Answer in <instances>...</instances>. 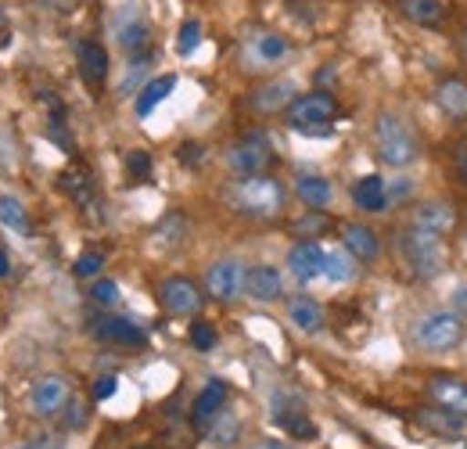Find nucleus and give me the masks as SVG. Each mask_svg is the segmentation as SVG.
I'll use <instances>...</instances> for the list:
<instances>
[{
  "mask_svg": "<svg viewBox=\"0 0 467 449\" xmlns=\"http://www.w3.org/2000/svg\"><path fill=\"white\" fill-rule=\"evenodd\" d=\"M288 270L295 274L298 284H309L324 277V248L317 241H298L288 252Z\"/></svg>",
  "mask_w": 467,
  "mask_h": 449,
  "instance_id": "17",
  "label": "nucleus"
},
{
  "mask_svg": "<svg viewBox=\"0 0 467 449\" xmlns=\"http://www.w3.org/2000/svg\"><path fill=\"white\" fill-rule=\"evenodd\" d=\"M187 234V220L183 216H166L159 230H155V241H162V245H176L180 237Z\"/></svg>",
  "mask_w": 467,
  "mask_h": 449,
  "instance_id": "34",
  "label": "nucleus"
},
{
  "mask_svg": "<svg viewBox=\"0 0 467 449\" xmlns=\"http://www.w3.org/2000/svg\"><path fill=\"white\" fill-rule=\"evenodd\" d=\"M244 277H248V266L241 259H220L205 270V291L220 302H234L237 295H244Z\"/></svg>",
  "mask_w": 467,
  "mask_h": 449,
  "instance_id": "8",
  "label": "nucleus"
},
{
  "mask_svg": "<svg viewBox=\"0 0 467 449\" xmlns=\"http://www.w3.org/2000/svg\"><path fill=\"white\" fill-rule=\"evenodd\" d=\"M335 119H338V101L324 90L295 98L292 109H288V126L298 133H327Z\"/></svg>",
  "mask_w": 467,
  "mask_h": 449,
  "instance_id": "6",
  "label": "nucleus"
},
{
  "mask_svg": "<svg viewBox=\"0 0 467 449\" xmlns=\"http://www.w3.org/2000/svg\"><path fill=\"white\" fill-rule=\"evenodd\" d=\"M116 44L126 51V55H148V44H151V29H148V22L133 11V7H126L122 15L116 18Z\"/></svg>",
  "mask_w": 467,
  "mask_h": 449,
  "instance_id": "13",
  "label": "nucleus"
},
{
  "mask_svg": "<svg viewBox=\"0 0 467 449\" xmlns=\"http://www.w3.org/2000/svg\"><path fill=\"white\" fill-rule=\"evenodd\" d=\"M324 277L335 284H349L356 277V256H352L346 245L324 252Z\"/></svg>",
  "mask_w": 467,
  "mask_h": 449,
  "instance_id": "28",
  "label": "nucleus"
},
{
  "mask_svg": "<svg viewBox=\"0 0 467 449\" xmlns=\"http://www.w3.org/2000/svg\"><path fill=\"white\" fill-rule=\"evenodd\" d=\"M90 331H94L98 341L116 345V349H144L148 345V331L130 317H101Z\"/></svg>",
  "mask_w": 467,
  "mask_h": 449,
  "instance_id": "10",
  "label": "nucleus"
},
{
  "mask_svg": "<svg viewBox=\"0 0 467 449\" xmlns=\"http://www.w3.org/2000/svg\"><path fill=\"white\" fill-rule=\"evenodd\" d=\"M295 191H298V202H302L306 209H313V213H324V209L335 202V187H331L324 176H302V180L295 183Z\"/></svg>",
  "mask_w": 467,
  "mask_h": 449,
  "instance_id": "25",
  "label": "nucleus"
},
{
  "mask_svg": "<svg viewBox=\"0 0 467 449\" xmlns=\"http://www.w3.org/2000/svg\"><path fill=\"white\" fill-rule=\"evenodd\" d=\"M413 226H420V230H428V234L446 237V234H453V230H457V209H453L450 202H442V198L420 202V205L413 209Z\"/></svg>",
  "mask_w": 467,
  "mask_h": 449,
  "instance_id": "14",
  "label": "nucleus"
},
{
  "mask_svg": "<svg viewBox=\"0 0 467 449\" xmlns=\"http://www.w3.org/2000/svg\"><path fill=\"white\" fill-rule=\"evenodd\" d=\"M374 148H378V159L392 169L413 166L420 155V141L413 126L396 112H381L374 119Z\"/></svg>",
  "mask_w": 467,
  "mask_h": 449,
  "instance_id": "3",
  "label": "nucleus"
},
{
  "mask_svg": "<svg viewBox=\"0 0 467 449\" xmlns=\"http://www.w3.org/2000/svg\"><path fill=\"white\" fill-rule=\"evenodd\" d=\"M159 298L173 317H198L202 313V287L187 277H166L159 284Z\"/></svg>",
  "mask_w": 467,
  "mask_h": 449,
  "instance_id": "9",
  "label": "nucleus"
},
{
  "mask_svg": "<svg viewBox=\"0 0 467 449\" xmlns=\"http://www.w3.org/2000/svg\"><path fill=\"white\" fill-rule=\"evenodd\" d=\"M270 162H274V148H270L266 133H248L227 151V169L234 172V180L237 176H259L270 169Z\"/></svg>",
  "mask_w": 467,
  "mask_h": 449,
  "instance_id": "7",
  "label": "nucleus"
},
{
  "mask_svg": "<svg viewBox=\"0 0 467 449\" xmlns=\"http://www.w3.org/2000/svg\"><path fill=\"white\" fill-rule=\"evenodd\" d=\"M342 245L349 248L356 259H363V263H374V259L381 256V241H378V234L363 224L342 226Z\"/></svg>",
  "mask_w": 467,
  "mask_h": 449,
  "instance_id": "24",
  "label": "nucleus"
},
{
  "mask_svg": "<svg viewBox=\"0 0 467 449\" xmlns=\"http://www.w3.org/2000/svg\"><path fill=\"white\" fill-rule=\"evenodd\" d=\"M288 320H292L298 331L313 335V331H320V328H324V309H320V302H313V298L298 295V298L288 302Z\"/></svg>",
  "mask_w": 467,
  "mask_h": 449,
  "instance_id": "27",
  "label": "nucleus"
},
{
  "mask_svg": "<svg viewBox=\"0 0 467 449\" xmlns=\"http://www.w3.org/2000/svg\"><path fill=\"white\" fill-rule=\"evenodd\" d=\"M90 298L98 306H116L119 302V284L116 281H94L90 284Z\"/></svg>",
  "mask_w": 467,
  "mask_h": 449,
  "instance_id": "36",
  "label": "nucleus"
},
{
  "mask_svg": "<svg viewBox=\"0 0 467 449\" xmlns=\"http://www.w3.org/2000/svg\"><path fill=\"white\" fill-rule=\"evenodd\" d=\"M65 191H68L79 205H90V202H94V187H90L87 169H72V172L65 176Z\"/></svg>",
  "mask_w": 467,
  "mask_h": 449,
  "instance_id": "31",
  "label": "nucleus"
},
{
  "mask_svg": "<svg viewBox=\"0 0 467 449\" xmlns=\"http://www.w3.org/2000/svg\"><path fill=\"white\" fill-rule=\"evenodd\" d=\"M428 399L450 413L467 417V381L453 378V374H431L428 378Z\"/></svg>",
  "mask_w": 467,
  "mask_h": 449,
  "instance_id": "12",
  "label": "nucleus"
},
{
  "mask_svg": "<svg viewBox=\"0 0 467 449\" xmlns=\"http://www.w3.org/2000/svg\"><path fill=\"white\" fill-rule=\"evenodd\" d=\"M413 421L424 428V432H431V435H439V439H461L467 435V424L461 413H450V410H442V406H424V410H417L413 413Z\"/></svg>",
  "mask_w": 467,
  "mask_h": 449,
  "instance_id": "16",
  "label": "nucleus"
},
{
  "mask_svg": "<svg viewBox=\"0 0 467 449\" xmlns=\"http://www.w3.org/2000/svg\"><path fill=\"white\" fill-rule=\"evenodd\" d=\"M244 295L255 302H277L285 295V277L277 266H248L244 277Z\"/></svg>",
  "mask_w": 467,
  "mask_h": 449,
  "instance_id": "19",
  "label": "nucleus"
},
{
  "mask_svg": "<svg viewBox=\"0 0 467 449\" xmlns=\"http://www.w3.org/2000/svg\"><path fill=\"white\" fill-rule=\"evenodd\" d=\"M76 61H79V72H83L87 87L90 90H101V83L109 79V51L98 40H79Z\"/></svg>",
  "mask_w": 467,
  "mask_h": 449,
  "instance_id": "18",
  "label": "nucleus"
},
{
  "mask_svg": "<svg viewBox=\"0 0 467 449\" xmlns=\"http://www.w3.org/2000/svg\"><path fill=\"white\" fill-rule=\"evenodd\" d=\"M450 309L467 324V284H457V287H453V295H450Z\"/></svg>",
  "mask_w": 467,
  "mask_h": 449,
  "instance_id": "39",
  "label": "nucleus"
},
{
  "mask_svg": "<svg viewBox=\"0 0 467 449\" xmlns=\"http://www.w3.org/2000/svg\"><path fill=\"white\" fill-rule=\"evenodd\" d=\"M205 439H209L213 446H234V443L241 439V421L234 417L231 410H223V413L205 428Z\"/></svg>",
  "mask_w": 467,
  "mask_h": 449,
  "instance_id": "30",
  "label": "nucleus"
},
{
  "mask_svg": "<svg viewBox=\"0 0 467 449\" xmlns=\"http://www.w3.org/2000/svg\"><path fill=\"white\" fill-rule=\"evenodd\" d=\"M292 57V44L281 37V33H270V29H255L241 40V65L248 72H270L277 65H285Z\"/></svg>",
  "mask_w": 467,
  "mask_h": 449,
  "instance_id": "5",
  "label": "nucleus"
},
{
  "mask_svg": "<svg viewBox=\"0 0 467 449\" xmlns=\"http://www.w3.org/2000/svg\"><path fill=\"white\" fill-rule=\"evenodd\" d=\"M191 345H194L198 352H213V349H216V331H213V324L194 320V324H191Z\"/></svg>",
  "mask_w": 467,
  "mask_h": 449,
  "instance_id": "35",
  "label": "nucleus"
},
{
  "mask_svg": "<svg viewBox=\"0 0 467 449\" xmlns=\"http://www.w3.org/2000/svg\"><path fill=\"white\" fill-rule=\"evenodd\" d=\"M435 105H439V112L446 115V119L464 122L467 119V79H461V76H446V79H439V87H435Z\"/></svg>",
  "mask_w": 467,
  "mask_h": 449,
  "instance_id": "20",
  "label": "nucleus"
},
{
  "mask_svg": "<svg viewBox=\"0 0 467 449\" xmlns=\"http://www.w3.org/2000/svg\"><path fill=\"white\" fill-rule=\"evenodd\" d=\"M18 449H61L55 443H29V446H18Z\"/></svg>",
  "mask_w": 467,
  "mask_h": 449,
  "instance_id": "45",
  "label": "nucleus"
},
{
  "mask_svg": "<svg viewBox=\"0 0 467 449\" xmlns=\"http://www.w3.org/2000/svg\"><path fill=\"white\" fill-rule=\"evenodd\" d=\"M202 159V148L191 144V148H180V162H198Z\"/></svg>",
  "mask_w": 467,
  "mask_h": 449,
  "instance_id": "43",
  "label": "nucleus"
},
{
  "mask_svg": "<svg viewBox=\"0 0 467 449\" xmlns=\"http://www.w3.org/2000/svg\"><path fill=\"white\" fill-rule=\"evenodd\" d=\"M173 87H176V76L173 72H166V76H155V79H148L144 83V90L137 94V115L140 119H148V115L155 112L170 94H173Z\"/></svg>",
  "mask_w": 467,
  "mask_h": 449,
  "instance_id": "26",
  "label": "nucleus"
},
{
  "mask_svg": "<svg viewBox=\"0 0 467 449\" xmlns=\"http://www.w3.org/2000/svg\"><path fill=\"white\" fill-rule=\"evenodd\" d=\"M285 202H288L285 183L277 176H266V172L237 176L227 187V205H231L234 213L248 216V220H274V216H281Z\"/></svg>",
  "mask_w": 467,
  "mask_h": 449,
  "instance_id": "1",
  "label": "nucleus"
},
{
  "mask_svg": "<svg viewBox=\"0 0 467 449\" xmlns=\"http://www.w3.org/2000/svg\"><path fill=\"white\" fill-rule=\"evenodd\" d=\"M33 410L40 417H61V410L72 402V385L61 378V374H47L33 385V395H29Z\"/></svg>",
  "mask_w": 467,
  "mask_h": 449,
  "instance_id": "11",
  "label": "nucleus"
},
{
  "mask_svg": "<svg viewBox=\"0 0 467 449\" xmlns=\"http://www.w3.org/2000/svg\"><path fill=\"white\" fill-rule=\"evenodd\" d=\"M320 226H327L324 216H306V220L295 224V234H320Z\"/></svg>",
  "mask_w": 467,
  "mask_h": 449,
  "instance_id": "42",
  "label": "nucleus"
},
{
  "mask_svg": "<svg viewBox=\"0 0 467 449\" xmlns=\"http://www.w3.org/2000/svg\"><path fill=\"white\" fill-rule=\"evenodd\" d=\"M396 252H400L403 266H407L413 277H420V281H431V277H439L446 270V245H442V237L439 234H428L420 226L400 230Z\"/></svg>",
  "mask_w": 467,
  "mask_h": 449,
  "instance_id": "2",
  "label": "nucleus"
},
{
  "mask_svg": "<svg viewBox=\"0 0 467 449\" xmlns=\"http://www.w3.org/2000/svg\"><path fill=\"white\" fill-rule=\"evenodd\" d=\"M453 169H457L461 183L467 187V137L464 141H457V148H453Z\"/></svg>",
  "mask_w": 467,
  "mask_h": 449,
  "instance_id": "40",
  "label": "nucleus"
},
{
  "mask_svg": "<svg viewBox=\"0 0 467 449\" xmlns=\"http://www.w3.org/2000/svg\"><path fill=\"white\" fill-rule=\"evenodd\" d=\"M227 410V389H223V381H209L198 399H194V406H191V421H194V428H209L220 413Z\"/></svg>",
  "mask_w": 467,
  "mask_h": 449,
  "instance_id": "21",
  "label": "nucleus"
},
{
  "mask_svg": "<svg viewBox=\"0 0 467 449\" xmlns=\"http://www.w3.org/2000/svg\"><path fill=\"white\" fill-rule=\"evenodd\" d=\"M467 338V324L453 313V309H435V313H424L417 324H413V345L420 352H453L461 349Z\"/></svg>",
  "mask_w": 467,
  "mask_h": 449,
  "instance_id": "4",
  "label": "nucleus"
},
{
  "mask_svg": "<svg viewBox=\"0 0 467 449\" xmlns=\"http://www.w3.org/2000/svg\"><path fill=\"white\" fill-rule=\"evenodd\" d=\"M0 224L7 226L11 234H18V237H29L33 234V220H29L26 205L15 194H0Z\"/></svg>",
  "mask_w": 467,
  "mask_h": 449,
  "instance_id": "29",
  "label": "nucleus"
},
{
  "mask_svg": "<svg viewBox=\"0 0 467 449\" xmlns=\"http://www.w3.org/2000/svg\"><path fill=\"white\" fill-rule=\"evenodd\" d=\"M198 44H202V26H198V22H183V26H180V37H176V51H180V57L194 55Z\"/></svg>",
  "mask_w": 467,
  "mask_h": 449,
  "instance_id": "33",
  "label": "nucleus"
},
{
  "mask_svg": "<svg viewBox=\"0 0 467 449\" xmlns=\"http://www.w3.org/2000/svg\"><path fill=\"white\" fill-rule=\"evenodd\" d=\"M295 98H298V87H295L292 79H277V83L259 87V90L248 98V105H252V112H259V115H277V112H288Z\"/></svg>",
  "mask_w": 467,
  "mask_h": 449,
  "instance_id": "15",
  "label": "nucleus"
},
{
  "mask_svg": "<svg viewBox=\"0 0 467 449\" xmlns=\"http://www.w3.org/2000/svg\"><path fill=\"white\" fill-rule=\"evenodd\" d=\"M61 421H65L68 428H79V424H87V406H83L79 399H72V402L61 410Z\"/></svg>",
  "mask_w": 467,
  "mask_h": 449,
  "instance_id": "37",
  "label": "nucleus"
},
{
  "mask_svg": "<svg viewBox=\"0 0 467 449\" xmlns=\"http://www.w3.org/2000/svg\"><path fill=\"white\" fill-rule=\"evenodd\" d=\"M248 449H288V446H281V443H255V446Z\"/></svg>",
  "mask_w": 467,
  "mask_h": 449,
  "instance_id": "46",
  "label": "nucleus"
},
{
  "mask_svg": "<svg viewBox=\"0 0 467 449\" xmlns=\"http://www.w3.org/2000/svg\"><path fill=\"white\" fill-rule=\"evenodd\" d=\"M101 270H105V252H94V248L83 252V256L76 259V266H72V274H76L79 281H94Z\"/></svg>",
  "mask_w": 467,
  "mask_h": 449,
  "instance_id": "32",
  "label": "nucleus"
},
{
  "mask_svg": "<svg viewBox=\"0 0 467 449\" xmlns=\"http://www.w3.org/2000/svg\"><path fill=\"white\" fill-rule=\"evenodd\" d=\"M400 15L420 29H442L450 18L446 0H400Z\"/></svg>",
  "mask_w": 467,
  "mask_h": 449,
  "instance_id": "22",
  "label": "nucleus"
},
{
  "mask_svg": "<svg viewBox=\"0 0 467 449\" xmlns=\"http://www.w3.org/2000/svg\"><path fill=\"white\" fill-rule=\"evenodd\" d=\"M461 61H464V65H467V33H464V37H461Z\"/></svg>",
  "mask_w": 467,
  "mask_h": 449,
  "instance_id": "47",
  "label": "nucleus"
},
{
  "mask_svg": "<svg viewBox=\"0 0 467 449\" xmlns=\"http://www.w3.org/2000/svg\"><path fill=\"white\" fill-rule=\"evenodd\" d=\"M7 270H11V263H7V252L0 248V277H7Z\"/></svg>",
  "mask_w": 467,
  "mask_h": 449,
  "instance_id": "44",
  "label": "nucleus"
},
{
  "mask_svg": "<svg viewBox=\"0 0 467 449\" xmlns=\"http://www.w3.org/2000/svg\"><path fill=\"white\" fill-rule=\"evenodd\" d=\"M126 169H130L133 176H148V172H151V159H148L144 151H130V155H126Z\"/></svg>",
  "mask_w": 467,
  "mask_h": 449,
  "instance_id": "38",
  "label": "nucleus"
},
{
  "mask_svg": "<svg viewBox=\"0 0 467 449\" xmlns=\"http://www.w3.org/2000/svg\"><path fill=\"white\" fill-rule=\"evenodd\" d=\"M112 395H116V378H112V374H105V378L94 381V399H98V402H105V399H112Z\"/></svg>",
  "mask_w": 467,
  "mask_h": 449,
  "instance_id": "41",
  "label": "nucleus"
},
{
  "mask_svg": "<svg viewBox=\"0 0 467 449\" xmlns=\"http://www.w3.org/2000/svg\"><path fill=\"white\" fill-rule=\"evenodd\" d=\"M352 205L363 213H385L389 209V183L381 176H363L352 183Z\"/></svg>",
  "mask_w": 467,
  "mask_h": 449,
  "instance_id": "23",
  "label": "nucleus"
}]
</instances>
